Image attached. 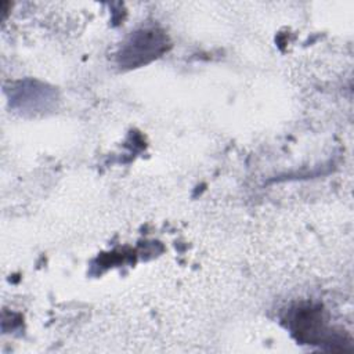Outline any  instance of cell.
Here are the masks:
<instances>
[{"label": "cell", "mask_w": 354, "mask_h": 354, "mask_svg": "<svg viewBox=\"0 0 354 354\" xmlns=\"http://www.w3.org/2000/svg\"><path fill=\"white\" fill-rule=\"evenodd\" d=\"M165 44V37L156 30H142L131 37V41L127 44L122 55L123 58H129V65L142 64L163 51Z\"/></svg>", "instance_id": "1"}]
</instances>
